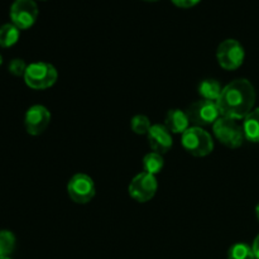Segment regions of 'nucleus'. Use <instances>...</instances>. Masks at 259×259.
<instances>
[{
	"mask_svg": "<svg viewBox=\"0 0 259 259\" xmlns=\"http://www.w3.org/2000/svg\"><path fill=\"white\" fill-rule=\"evenodd\" d=\"M257 99L254 86L247 78H238L223 88L217 101L222 116L240 120L253 110Z\"/></svg>",
	"mask_w": 259,
	"mask_h": 259,
	"instance_id": "f257e3e1",
	"label": "nucleus"
},
{
	"mask_svg": "<svg viewBox=\"0 0 259 259\" xmlns=\"http://www.w3.org/2000/svg\"><path fill=\"white\" fill-rule=\"evenodd\" d=\"M182 146L185 151L194 157H205L214 149L211 136L201 126H190L182 134Z\"/></svg>",
	"mask_w": 259,
	"mask_h": 259,
	"instance_id": "f03ea898",
	"label": "nucleus"
},
{
	"mask_svg": "<svg viewBox=\"0 0 259 259\" xmlns=\"http://www.w3.org/2000/svg\"><path fill=\"white\" fill-rule=\"evenodd\" d=\"M58 73L55 66L47 62H34L28 65L24 73V81L30 89L45 90L55 85Z\"/></svg>",
	"mask_w": 259,
	"mask_h": 259,
	"instance_id": "7ed1b4c3",
	"label": "nucleus"
},
{
	"mask_svg": "<svg viewBox=\"0 0 259 259\" xmlns=\"http://www.w3.org/2000/svg\"><path fill=\"white\" fill-rule=\"evenodd\" d=\"M214 136L218 141L227 146L228 148H239L244 142V132L243 126L237 123V120L225 116H220L212 125Z\"/></svg>",
	"mask_w": 259,
	"mask_h": 259,
	"instance_id": "20e7f679",
	"label": "nucleus"
},
{
	"mask_svg": "<svg viewBox=\"0 0 259 259\" xmlns=\"http://www.w3.org/2000/svg\"><path fill=\"white\" fill-rule=\"evenodd\" d=\"M186 114L190 119V123L195 124V126L211 125V124L214 125L215 121L222 116L217 101H209L204 99L191 104V106H189L186 110Z\"/></svg>",
	"mask_w": 259,
	"mask_h": 259,
	"instance_id": "39448f33",
	"label": "nucleus"
},
{
	"mask_svg": "<svg viewBox=\"0 0 259 259\" xmlns=\"http://www.w3.org/2000/svg\"><path fill=\"white\" fill-rule=\"evenodd\" d=\"M245 52L237 39H225L218 47L217 58L224 70L233 71L239 68L244 62Z\"/></svg>",
	"mask_w": 259,
	"mask_h": 259,
	"instance_id": "423d86ee",
	"label": "nucleus"
},
{
	"mask_svg": "<svg viewBox=\"0 0 259 259\" xmlns=\"http://www.w3.org/2000/svg\"><path fill=\"white\" fill-rule=\"evenodd\" d=\"M95 184L93 179L85 174H77L70 179L67 184V194L76 204H88L95 196Z\"/></svg>",
	"mask_w": 259,
	"mask_h": 259,
	"instance_id": "0eeeda50",
	"label": "nucleus"
},
{
	"mask_svg": "<svg viewBox=\"0 0 259 259\" xmlns=\"http://www.w3.org/2000/svg\"><path fill=\"white\" fill-rule=\"evenodd\" d=\"M38 18V7L34 0H15L10 7V19L19 29H29Z\"/></svg>",
	"mask_w": 259,
	"mask_h": 259,
	"instance_id": "6e6552de",
	"label": "nucleus"
},
{
	"mask_svg": "<svg viewBox=\"0 0 259 259\" xmlns=\"http://www.w3.org/2000/svg\"><path fill=\"white\" fill-rule=\"evenodd\" d=\"M157 189H158V184H157L156 176L147 172H141L131 181L128 191L132 199L136 201L147 202L153 199Z\"/></svg>",
	"mask_w": 259,
	"mask_h": 259,
	"instance_id": "1a4fd4ad",
	"label": "nucleus"
},
{
	"mask_svg": "<svg viewBox=\"0 0 259 259\" xmlns=\"http://www.w3.org/2000/svg\"><path fill=\"white\" fill-rule=\"evenodd\" d=\"M51 123V113L46 106L33 105L27 110L24 116L25 131L30 136H40Z\"/></svg>",
	"mask_w": 259,
	"mask_h": 259,
	"instance_id": "9d476101",
	"label": "nucleus"
},
{
	"mask_svg": "<svg viewBox=\"0 0 259 259\" xmlns=\"http://www.w3.org/2000/svg\"><path fill=\"white\" fill-rule=\"evenodd\" d=\"M171 134V132L164 125H161V124L152 125L147 133V139H148V143L153 152H157L159 154L167 153L174 144Z\"/></svg>",
	"mask_w": 259,
	"mask_h": 259,
	"instance_id": "9b49d317",
	"label": "nucleus"
},
{
	"mask_svg": "<svg viewBox=\"0 0 259 259\" xmlns=\"http://www.w3.org/2000/svg\"><path fill=\"white\" fill-rule=\"evenodd\" d=\"M164 126L171 133L184 134L190 128V119L187 116L186 111H182L180 109L168 110L166 119H164Z\"/></svg>",
	"mask_w": 259,
	"mask_h": 259,
	"instance_id": "f8f14e48",
	"label": "nucleus"
},
{
	"mask_svg": "<svg viewBox=\"0 0 259 259\" xmlns=\"http://www.w3.org/2000/svg\"><path fill=\"white\" fill-rule=\"evenodd\" d=\"M242 126L247 141L252 143H259V108L253 109L245 116Z\"/></svg>",
	"mask_w": 259,
	"mask_h": 259,
	"instance_id": "ddd939ff",
	"label": "nucleus"
},
{
	"mask_svg": "<svg viewBox=\"0 0 259 259\" xmlns=\"http://www.w3.org/2000/svg\"><path fill=\"white\" fill-rule=\"evenodd\" d=\"M223 88L219 81L214 78H206L199 85V94L204 100L218 101L222 95Z\"/></svg>",
	"mask_w": 259,
	"mask_h": 259,
	"instance_id": "4468645a",
	"label": "nucleus"
},
{
	"mask_svg": "<svg viewBox=\"0 0 259 259\" xmlns=\"http://www.w3.org/2000/svg\"><path fill=\"white\" fill-rule=\"evenodd\" d=\"M19 28L15 27L13 23H7V24L0 27V47L9 48L14 46L19 39Z\"/></svg>",
	"mask_w": 259,
	"mask_h": 259,
	"instance_id": "2eb2a0df",
	"label": "nucleus"
},
{
	"mask_svg": "<svg viewBox=\"0 0 259 259\" xmlns=\"http://www.w3.org/2000/svg\"><path fill=\"white\" fill-rule=\"evenodd\" d=\"M163 157H162V154L157 153V152H151V153L146 154V157L143 158L144 172L153 175V176L159 174L162 168H163Z\"/></svg>",
	"mask_w": 259,
	"mask_h": 259,
	"instance_id": "dca6fc26",
	"label": "nucleus"
},
{
	"mask_svg": "<svg viewBox=\"0 0 259 259\" xmlns=\"http://www.w3.org/2000/svg\"><path fill=\"white\" fill-rule=\"evenodd\" d=\"M228 259H255V255L250 245L245 243H237L230 247Z\"/></svg>",
	"mask_w": 259,
	"mask_h": 259,
	"instance_id": "f3484780",
	"label": "nucleus"
},
{
	"mask_svg": "<svg viewBox=\"0 0 259 259\" xmlns=\"http://www.w3.org/2000/svg\"><path fill=\"white\" fill-rule=\"evenodd\" d=\"M15 248V235L9 230H0V258L9 257Z\"/></svg>",
	"mask_w": 259,
	"mask_h": 259,
	"instance_id": "a211bd4d",
	"label": "nucleus"
},
{
	"mask_svg": "<svg viewBox=\"0 0 259 259\" xmlns=\"http://www.w3.org/2000/svg\"><path fill=\"white\" fill-rule=\"evenodd\" d=\"M151 126V120L146 115H136L131 121L132 131L136 134H139V136H147Z\"/></svg>",
	"mask_w": 259,
	"mask_h": 259,
	"instance_id": "6ab92c4d",
	"label": "nucleus"
},
{
	"mask_svg": "<svg viewBox=\"0 0 259 259\" xmlns=\"http://www.w3.org/2000/svg\"><path fill=\"white\" fill-rule=\"evenodd\" d=\"M27 67L28 66L25 65V62L22 58H14L9 63V72L14 76H24Z\"/></svg>",
	"mask_w": 259,
	"mask_h": 259,
	"instance_id": "aec40b11",
	"label": "nucleus"
},
{
	"mask_svg": "<svg viewBox=\"0 0 259 259\" xmlns=\"http://www.w3.org/2000/svg\"><path fill=\"white\" fill-rule=\"evenodd\" d=\"M172 3H174L176 7L179 8H191V7H195L196 4H199L201 0H171Z\"/></svg>",
	"mask_w": 259,
	"mask_h": 259,
	"instance_id": "412c9836",
	"label": "nucleus"
},
{
	"mask_svg": "<svg viewBox=\"0 0 259 259\" xmlns=\"http://www.w3.org/2000/svg\"><path fill=\"white\" fill-rule=\"evenodd\" d=\"M253 252H254V255H255V259H259V234L257 235V238L254 239V242H253Z\"/></svg>",
	"mask_w": 259,
	"mask_h": 259,
	"instance_id": "4be33fe9",
	"label": "nucleus"
},
{
	"mask_svg": "<svg viewBox=\"0 0 259 259\" xmlns=\"http://www.w3.org/2000/svg\"><path fill=\"white\" fill-rule=\"evenodd\" d=\"M255 217H257L258 222H259V204L255 206Z\"/></svg>",
	"mask_w": 259,
	"mask_h": 259,
	"instance_id": "5701e85b",
	"label": "nucleus"
},
{
	"mask_svg": "<svg viewBox=\"0 0 259 259\" xmlns=\"http://www.w3.org/2000/svg\"><path fill=\"white\" fill-rule=\"evenodd\" d=\"M143 2H149V3H152V2H158V0H143Z\"/></svg>",
	"mask_w": 259,
	"mask_h": 259,
	"instance_id": "b1692460",
	"label": "nucleus"
},
{
	"mask_svg": "<svg viewBox=\"0 0 259 259\" xmlns=\"http://www.w3.org/2000/svg\"><path fill=\"white\" fill-rule=\"evenodd\" d=\"M2 63H3V57H2V55H0V66H2Z\"/></svg>",
	"mask_w": 259,
	"mask_h": 259,
	"instance_id": "393cba45",
	"label": "nucleus"
},
{
	"mask_svg": "<svg viewBox=\"0 0 259 259\" xmlns=\"http://www.w3.org/2000/svg\"><path fill=\"white\" fill-rule=\"evenodd\" d=\"M0 259H10V258L9 257H2Z\"/></svg>",
	"mask_w": 259,
	"mask_h": 259,
	"instance_id": "a878e982",
	"label": "nucleus"
}]
</instances>
